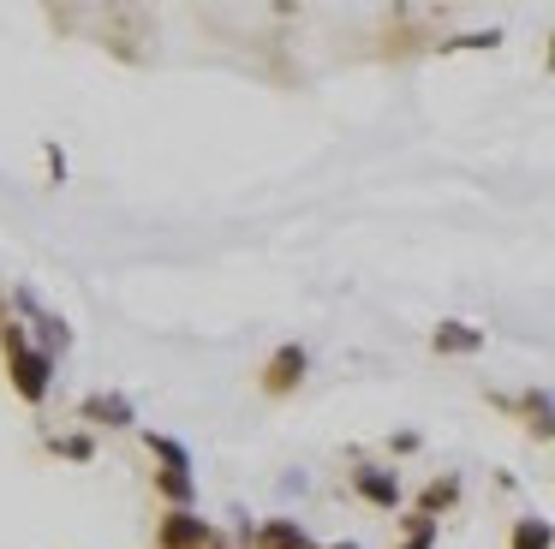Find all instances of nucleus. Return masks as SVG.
<instances>
[{"label": "nucleus", "mask_w": 555, "mask_h": 549, "mask_svg": "<svg viewBox=\"0 0 555 549\" xmlns=\"http://www.w3.org/2000/svg\"><path fill=\"white\" fill-rule=\"evenodd\" d=\"M328 549H359V544H328Z\"/></svg>", "instance_id": "nucleus-17"}, {"label": "nucleus", "mask_w": 555, "mask_h": 549, "mask_svg": "<svg viewBox=\"0 0 555 549\" xmlns=\"http://www.w3.org/2000/svg\"><path fill=\"white\" fill-rule=\"evenodd\" d=\"M454 501H460V477H436V484L418 496V513H424V520H436V513L454 508Z\"/></svg>", "instance_id": "nucleus-13"}, {"label": "nucleus", "mask_w": 555, "mask_h": 549, "mask_svg": "<svg viewBox=\"0 0 555 549\" xmlns=\"http://www.w3.org/2000/svg\"><path fill=\"white\" fill-rule=\"evenodd\" d=\"M156 549H228L209 520H197L192 508H168L156 525Z\"/></svg>", "instance_id": "nucleus-2"}, {"label": "nucleus", "mask_w": 555, "mask_h": 549, "mask_svg": "<svg viewBox=\"0 0 555 549\" xmlns=\"http://www.w3.org/2000/svg\"><path fill=\"white\" fill-rule=\"evenodd\" d=\"M502 42V30H478V36H454L448 48H495Z\"/></svg>", "instance_id": "nucleus-16"}, {"label": "nucleus", "mask_w": 555, "mask_h": 549, "mask_svg": "<svg viewBox=\"0 0 555 549\" xmlns=\"http://www.w3.org/2000/svg\"><path fill=\"white\" fill-rule=\"evenodd\" d=\"M0 353H7V376H13V394L25 406H42L54 388V358L42 353L37 341H30V329L18 317L0 322Z\"/></svg>", "instance_id": "nucleus-1"}, {"label": "nucleus", "mask_w": 555, "mask_h": 549, "mask_svg": "<svg viewBox=\"0 0 555 549\" xmlns=\"http://www.w3.org/2000/svg\"><path fill=\"white\" fill-rule=\"evenodd\" d=\"M25 329H37V334H30V341H37V346H42V353H49V358H54V353H66V346H73V329H66V317H54L49 305H42L37 317L25 322Z\"/></svg>", "instance_id": "nucleus-7"}, {"label": "nucleus", "mask_w": 555, "mask_h": 549, "mask_svg": "<svg viewBox=\"0 0 555 549\" xmlns=\"http://www.w3.org/2000/svg\"><path fill=\"white\" fill-rule=\"evenodd\" d=\"M519 412H526V430H531V436H555V400H550L543 388L519 394Z\"/></svg>", "instance_id": "nucleus-10"}, {"label": "nucleus", "mask_w": 555, "mask_h": 549, "mask_svg": "<svg viewBox=\"0 0 555 549\" xmlns=\"http://www.w3.org/2000/svg\"><path fill=\"white\" fill-rule=\"evenodd\" d=\"M251 549H323V544H317L299 520H263L251 532Z\"/></svg>", "instance_id": "nucleus-5"}, {"label": "nucleus", "mask_w": 555, "mask_h": 549, "mask_svg": "<svg viewBox=\"0 0 555 549\" xmlns=\"http://www.w3.org/2000/svg\"><path fill=\"white\" fill-rule=\"evenodd\" d=\"M78 418L85 424H102V430H138V412L126 394H85L78 400Z\"/></svg>", "instance_id": "nucleus-4"}, {"label": "nucleus", "mask_w": 555, "mask_h": 549, "mask_svg": "<svg viewBox=\"0 0 555 549\" xmlns=\"http://www.w3.org/2000/svg\"><path fill=\"white\" fill-rule=\"evenodd\" d=\"M400 549H436V520L412 513V520H406V537H400Z\"/></svg>", "instance_id": "nucleus-15"}, {"label": "nucleus", "mask_w": 555, "mask_h": 549, "mask_svg": "<svg viewBox=\"0 0 555 549\" xmlns=\"http://www.w3.org/2000/svg\"><path fill=\"white\" fill-rule=\"evenodd\" d=\"M156 489L173 501V508H192V501H197V484H192V472H156Z\"/></svg>", "instance_id": "nucleus-14"}, {"label": "nucleus", "mask_w": 555, "mask_h": 549, "mask_svg": "<svg viewBox=\"0 0 555 549\" xmlns=\"http://www.w3.org/2000/svg\"><path fill=\"white\" fill-rule=\"evenodd\" d=\"M305 370H311V353H305L299 341H287V346H275V353L263 358V370H257V388L281 400V394H293V388L305 382Z\"/></svg>", "instance_id": "nucleus-3"}, {"label": "nucleus", "mask_w": 555, "mask_h": 549, "mask_svg": "<svg viewBox=\"0 0 555 549\" xmlns=\"http://www.w3.org/2000/svg\"><path fill=\"white\" fill-rule=\"evenodd\" d=\"M352 489H359L364 501H376V508H395L400 501V477L383 472V465H359V472H352Z\"/></svg>", "instance_id": "nucleus-6"}, {"label": "nucleus", "mask_w": 555, "mask_h": 549, "mask_svg": "<svg viewBox=\"0 0 555 549\" xmlns=\"http://www.w3.org/2000/svg\"><path fill=\"white\" fill-rule=\"evenodd\" d=\"M0 322H7V298H0Z\"/></svg>", "instance_id": "nucleus-18"}, {"label": "nucleus", "mask_w": 555, "mask_h": 549, "mask_svg": "<svg viewBox=\"0 0 555 549\" xmlns=\"http://www.w3.org/2000/svg\"><path fill=\"white\" fill-rule=\"evenodd\" d=\"M507 549H555V525L538 520V513H526V520H514V537H507Z\"/></svg>", "instance_id": "nucleus-11"}, {"label": "nucleus", "mask_w": 555, "mask_h": 549, "mask_svg": "<svg viewBox=\"0 0 555 549\" xmlns=\"http://www.w3.org/2000/svg\"><path fill=\"white\" fill-rule=\"evenodd\" d=\"M42 448H49L54 460H73V465H90V460H96V436H90V430H78V436H49Z\"/></svg>", "instance_id": "nucleus-12"}, {"label": "nucleus", "mask_w": 555, "mask_h": 549, "mask_svg": "<svg viewBox=\"0 0 555 549\" xmlns=\"http://www.w3.org/2000/svg\"><path fill=\"white\" fill-rule=\"evenodd\" d=\"M138 442H144V448L162 460V472H192V454H185V442L162 436V430H138Z\"/></svg>", "instance_id": "nucleus-9"}, {"label": "nucleus", "mask_w": 555, "mask_h": 549, "mask_svg": "<svg viewBox=\"0 0 555 549\" xmlns=\"http://www.w3.org/2000/svg\"><path fill=\"white\" fill-rule=\"evenodd\" d=\"M430 346H436V353H448V358H466V353H478V346H483V329H472V322H442V329L430 334Z\"/></svg>", "instance_id": "nucleus-8"}]
</instances>
